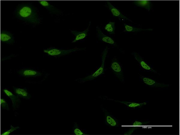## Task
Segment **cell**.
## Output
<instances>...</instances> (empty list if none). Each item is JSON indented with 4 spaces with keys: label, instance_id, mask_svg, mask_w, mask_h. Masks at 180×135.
Returning a JSON list of instances; mask_svg holds the SVG:
<instances>
[{
    "label": "cell",
    "instance_id": "1",
    "mask_svg": "<svg viewBox=\"0 0 180 135\" xmlns=\"http://www.w3.org/2000/svg\"><path fill=\"white\" fill-rule=\"evenodd\" d=\"M13 15L25 24L33 26L40 24L42 22L39 11L30 3L18 5L13 12Z\"/></svg>",
    "mask_w": 180,
    "mask_h": 135
},
{
    "label": "cell",
    "instance_id": "2",
    "mask_svg": "<svg viewBox=\"0 0 180 135\" xmlns=\"http://www.w3.org/2000/svg\"><path fill=\"white\" fill-rule=\"evenodd\" d=\"M83 49L75 47L71 49H63L50 47L44 48L43 52L49 57H57L65 56L73 52L82 50Z\"/></svg>",
    "mask_w": 180,
    "mask_h": 135
},
{
    "label": "cell",
    "instance_id": "3",
    "mask_svg": "<svg viewBox=\"0 0 180 135\" xmlns=\"http://www.w3.org/2000/svg\"><path fill=\"white\" fill-rule=\"evenodd\" d=\"M108 52L107 47L105 49L102 53V63L100 68L92 74L82 78L76 79V81L84 83L91 81L98 77L103 74L104 72V64Z\"/></svg>",
    "mask_w": 180,
    "mask_h": 135
},
{
    "label": "cell",
    "instance_id": "4",
    "mask_svg": "<svg viewBox=\"0 0 180 135\" xmlns=\"http://www.w3.org/2000/svg\"><path fill=\"white\" fill-rule=\"evenodd\" d=\"M17 73L19 76L26 79H38L44 75L42 71L30 68L20 69L17 71Z\"/></svg>",
    "mask_w": 180,
    "mask_h": 135
},
{
    "label": "cell",
    "instance_id": "5",
    "mask_svg": "<svg viewBox=\"0 0 180 135\" xmlns=\"http://www.w3.org/2000/svg\"><path fill=\"white\" fill-rule=\"evenodd\" d=\"M100 108L104 114V121L105 123L110 127H117L120 124L119 121L111 114L102 105Z\"/></svg>",
    "mask_w": 180,
    "mask_h": 135
},
{
    "label": "cell",
    "instance_id": "6",
    "mask_svg": "<svg viewBox=\"0 0 180 135\" xmlns=\"http://www.w3.org/2000/svg\"><path fill=\"white\" fill-rule=\"evenodd\" d=\"M110 68L116 76L122 82H124V79L123 70L120 63L117 59L114 58L110 65Z\"/></svg>",
    "mask_w": 180,
    "mask_h": 135
},
{
    "label": "cell",
    "instance_id": "7",
    "mask_svg": "<svg viewBox=\"0 0 180 135\" xmlns=\"http://www.w3.org/2000/svg\"><path fill=\"white\" fill-rule=\"evenodd\" d=\"M131 54L143 70L151 72L155 74H158L157 71L150 65L139 53L134 51L131 53Z\"/></svg>",
    "mask_w": 180,
    "mask_h": 135
},
{
    "label": "cell",
    "instance_id": "8",
    "mask_svg": "<svg viewBox=\"0 0 180 135\" xmlns=\"http://www.w3.org/2000/svg\"><path fill=\"white\" fill-rule=\"evenodd\" d=\"M142 83L148 86L156 88L168 87L170 85L164 83L160 82L149 77L142 76L141 77Z\"/></svg>",
    "mask_w": 180,
    "mask_h": 135
},
{
    "label": "cell",
    "instance_id": "9",
    "mask_svg": "<svg viewBox=\"0 0 180 135\" xmlns=\"http://www.w3.org/2000/svg\"><path fill=\"white\" fill-rule=\"evenodd\" d=\"M3 92L11 100L12 103V107L14 110H16L18 109L20 107L21 103L20 98L7 88L3 89Z\"/></svg>",
    "mask_w": 180,
    "mask_h": 135
},
{
    "label": "cell",
    "instance_id": "10",
    "mask_svg": "<svg viewBox=\"0 0 180 135\" xmlns=\"http://www.w3.org/2000/svg\"><path fill=\"white\" fill-rule=\"evenodd\" d=\"M39 4L48 10L51 15L59 16L61 15L62 11L57 7L51 4L46 1H38Z\"/></svg>",
    "mask_w": 180,
    "mask_h": 135
},
{
    "label": "cell",
    "instance_id": "11",
    "mask_svg": "<svg viewBox=\"0 0 180 135\" xmlns=\"http://www.w3.org/2000/svg\"><path fill=\"white\" fill-rule=\"evenodd\" d=\"M13 89L14 93L20 98L28 100H30L31 99V96L26 88L14 86Z\"/></svg>",
    "mask_w": 180,
    "mask_h": 135
},
{
    "label": "cell",
    "instance_id": "12",
    "mask_svg": "<svg viewBox=\"0 0 180 135\" xmlns=\"http://www.w3.org/2000/svg\"><path fill=\"white\" fill-rule=\"evenodd\" d=\"M106 2L109 10L114 16L122 21L132 22L130 20L124 16L118 9L115 7L109 1H107Z\"/></svg>",
    "mask_w": 180,
    "mask_h": 135
},
{
    "label": "cell",
    "instance_id": "13",
    "mask_svg": "<svg viewBox=\"0 0 180 135\" xmlns=\"http://www.w3.org/2000/svg\"><path fill=\"white\" fill-rule=\"evenodd\" d=\"M0 38L2 42L6 44L12 45L15 43L14 37L13 34L7 30H1Z\"/></svg>",
    "mask_w": 180,
    "mask_h": 135
},
{
    "label": "cell",
    "instance_id": "14",
    "mask_svg": "<svg viewBox=\"0 0 180 135\" xmlns=\"http://www.w3.org/2000/svg\"><path fill=\"white\" fill-rule=\"evenodd\" d=\"M97 37L99 39L104 42L116 46L115 41L111 38L104 34L98 26L96 27Z\"/></svg>",
    "mask_w": 180,
    "mask_h": 135
},
{
    "label": "cell",
    "instance_id": "15",
    "mask_svg": "<svg viewBox=\"0 0 180 135\" xmlns=\"http://www.w3.org/2000/svg\"><path fill=\"white\" fill-rule=\"evenodd\" d=\"M90 24L91 22L89 23L87 28L82 32H79L74 30H70L71 33L75 36V38L72 43L75 42L78 40L82 39L88 35Z\"/></svg>",
    "mask_w": 180,
    "mask_h": 135
},
{
    "label": "cell",
    "instance_id": "16",
    "mask_svg": "<svg viewBox=\"0 0 180 135\" xmlns=\"http://www.w3.org/2000/svg\"><path fill=\"white\" fill-rule=\"evenodd\" d=\"M150 122V121H142L138 120H135L132 124L131 127L130 128L129 130L125 132L124 135H130L135 130L140 127V126L146 125Z\"/></svg>",
    "mask_w": 180,
    "mask_h": 135
},
{
    "label": "cell",
    "instance_id": "17",
    "mask_svg": "<svg viewBox=\"0 0 180 135\" xmlns=\"http://www.w3.org/2000/svg\"><path fill=\"white\" fill-rule=\"evenodd\" d=\"M115 101L121 103L125 105L128 107L135 108H137L141 107L146 104V102L142 103H138L133 102H129L126 101H116L112 99Z\"/></svg>",
    "mask_w": 180,
    "mask_h": 135
},
{
    "label": "cell",
    "instance_id": "18",
    "mask_svg": "<svg viewBox=\"0 0 180 135\" xmlns=\"http://www.w3.org/2000/svg\"><path fill=\"white\" fill-rule=\"evenodd\" d=\"M133 1L137 6L143 7L148 11H150L152 8L151 1L149 0H134Z\"/></svg>",
    "mask_w": 180,
    "mask_h": 135
},
{
    "label": "cell",
    "instance_id": "19",
    "mask_svg": "<svg viewBox=\"0 0 180 135\" xmlns=\"http://www.w3.org/2000/svg\"><path fill=\"white\" fill-rule=\"evenodd\" d=\"M124 32H140L142 30H152V29H142L138 28L132 27L130 25L124 23Z\"/></svg>",
    "mask_w": 180,
    "mask_h": 135
},
{
    "label": "cell",
    "instance_id": "20",
    "mask_svg": "<svg viewBox=\"0 0 180 135\" xmlns=\"http://www.w3.org/2000/svg\"><path fill=\"white\" fill-rule=\"evenodd\" d=\"M72 134L75 135H86V133L82 131L76 122H74L72 127Z\"/></svg>",
    "mask_w": 180,
    "mask_h": 135
},
{
    "label": "cell",
    "instance_id": "21",
    "mask_svg": "<svg viewBox=\"0 0 180 135\" xmlns=\"http://www.w3.org/2000/svg\"><path fill=\"white\" fill-rule=\"evenodd\" d=\"M114 22H110L107 24L105 27V29L110 34H114L115 27Z\"/></svg>",
    "mask_w": 180,
    "mask_h": 135
},
{
    "label": "cell",
    "instance_id": "22",
    "mask_svg": "<svg viewBox=\"0 0 180 135\" xmlns=\"http://www.w3.org/2000/svg\"><path fill=\"white\" fill-rule=\"evenodd\" d=\"M20 128V127L17 126L15 127L12 125H10V128L8 130L2 133L1 135H8L10 134L13 132H14L17 129H18Z\"/></svg>",
    "mask_w": 180,
    "mask_h": 135
},
{
    "label": "cell",
    "instance_id": "23",
    "mask_svg": "<svg viewBox=\"0 0 180 135\" xmlns=\"http://www.w3.org/2000/svg\"><path fill=\"white\" fill-rule=\"evenodd\" d=\"M0 104L1 107L3 110H6L8 111L9 110L8 104L4 99H1Z\"/></svg>",
    "mask_w": 180,
    "mask_h": 135
}]
</instances>
